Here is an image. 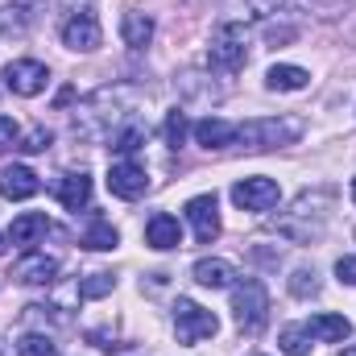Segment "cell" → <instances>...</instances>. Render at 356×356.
Wrapping results in <instances>:
<instances>
[{
	"label": "cell",
	"instance_id": "cell-35",
	"mask_svg": "<svg viewBox=\"0 0 356 356\" xmlns=\"http://www.w3.org/2000/svg\"><path fill=\"white\" fill-rule=\"evenodd\" d=\"M353 199H356V178H353Z\"/></svg>",
	"mask_w": 356,
	"mask_h": 356
},
{
	"label": "cell",
	"instance_id": "cell-3",
	"mask_svg": "<svg viewBox=\"0 0 356 356\" xmlns=\"http://www.w3.org/2000/svg\"><path fill=\"white\" fill-rule=\"evenodd\" d=\"M302 120L298 116H257V120H245L236 124V141L249 149V154H266V149H282V145H294L302 137Z\"/></svg>",
	"mask_w": 356,
	"mask_h": 356
},
{
	"label": "cell",
	"instance_id": "cell-9",
	"mask_svg": "<svg viewBox=\"0 0 356 356\" xmlns=\"http://www.w3.org/2000/svg\"><path fill=\"white\" fill-rule=\"evenodd\" d=\"M58 257H50V253H38V249H29V253H21L13 269H8V277L13 282H21V286H50L54 277H58Z\"/></svg>",
	"mask_w": 356,
	"mask_h": 356
},
{
	"label": "cell",
	"instance_id": "cell-23",
	"mask_svg": "<svg viewBox=\"0 0 356 356\" xmlns=\"http://www.w3.org/2000/svg\"><path fill=\"white\" fill-rule=\"evenodd\" d=\"M277 348H282L286 356H311V332L298 327V323H290V327H282Z\"/></svg>",
	"mask_w": 356,
	"mask_h": 356
},
{
	"label": "cell",
	"instance_id": "cell-10",
	"mask_svg": "<svg viewBox=\"0 0 356 356\" xmlns=\"http://www.w3.org/2000/svg\"><path fill=\"white\" fill-rule=\"evenodd\" d=\"M50 83V71L38 63V58H17V63H8L4 67V88L13 91V95H38V91H46Z\"/></svg>",
	"mask_w": 356,
	"mask_h": 356
},
{
	"label": "cell",
	"instance_id": "cell-30",
	"mask_svg": "<svg viewBox=\"0 0 356 356\" xmlns=\"http://www.w3.org/2000/svg\"><path fill=\"white\" fill-rule=\"evenodd\" d=\"M21 149H25V154H46V149H50V133H46V129H33V133L21 141Z\"/></svg>",
	"mask_w": 356,
	"mask_h": 356
},
{
	"label": "cell",
	"instance_id": "cell-13",
	"mask_svg": "<svg viewBox=\"0 0 356 356\" xmlns=\"http://www.w3.org/2000/svg\"><path fill=\"white\" fill-rule=\"evenodd\" d=\"M191 277L199 282V286H207V290H228V286H236V266L232 261H224V257H199L195 269H191Z\"/></svg>",
	"mask_w": 356,
	"mask_h": 356
},
{
	"label": "cell",
	"instance_id": "cell-6",
	"mask_svg": "<svg viewBox=\"0 0 356 356\" xmlns=\"http://www.w3.org/2000/svg\"><path fill=\"white\" fill-rule=\"evenodd\" d=\"M220 332V319L207 311V307H199L195 298H178L175 302V336L178 344H199V340H211Z\"/></svg>",
	"mask_w": 356,
	"mask_h": 356
},
{
	"label": "cell",
	"instance_id": "cell-21",
	"mask_svg": "<svg viewBox=\"0 0 356 356\" xmlns=\"http://www.w3.org/2000/svg\"><path fill=\"white\" fill-rule=\"evenodd\" d=\"M83 249H91V253H108V249H116L120 245V232L112 228V220H104V216H91L88 232H83V241H79Z\"/></svg>",
	"mask_w": 356,
	"mask_h": 356
},
{
	"label": "cell",
	"instance_id": "cell-34",
	"mask_svg": "<svg viewBox=\"0 0 356 356\" xmlns=\"http://www.w3.org/2000/svg\"><path fill=\"white\" fill-rule=\"evenodd\" d=\"M344 356H356V344H353V348H344Z\"/></svg>",
	"mask_w": 356,
	"mask_h": 356
},
{
	"label": "cell",
	"instance_id": "cell-27",
	"mask_svg": "<svg viewBox=\"0 0 356 356\" xmlns=\"http://www.w3.org/2000/svg\"><path fill=\"white\" fill-rule=\"evenodd\" d=\"M17 356H58V344L42 332H29V336L17 340Z\"/></svg>",
	"mask_w": 356,
	"mask_h": 356
},
{
	"label": "cell",
	"instance_id": "cell-18",
	"mask_svg": "<svg viewBox=\"0 0 356 356\" xmlns=\"http://www.w3.org/2000/svg\"><path fill=\"white\" fill-rule=\"evenodd\" d=\"M38 186H42V182H38V175H33L29 166H8V170H0V195L13 199V203L38 195Z\"/></svg>",
	"mask_w": 356,
	"mask_h": 356
},
{
	"label": "cell",
	"instance_id": "cell-7",
	"mask_svg": "<svg viewBox=\"0 0 356 356\" xmlns=\"http://www.w3.org/2000/svg\"><path fill=\"white\" fill-rule=\"evenodd\" d=\"M58 33H63V46H67V50H83V54L99 50V42H104V29H99V21H95L91 8H75V13L63 21Z\"/></svg>",
	"mask_w": 356,
	"mask_h": 356
},
{
	"label": "cell",
	"instance_id": "cell-33",
	"mask_svg": "<svg viewBox=\"0 0 356 356\" xmlns=\"http://www.w3.org/2000/svg\"><path fill=\"white\" fill-rule=\"evenodd\" d=\"M294 38V29H269V42H290Z\"/></svg>",
	"mask_w": 356,
	"mask_h": 356
},
{
	"label": "cell",
	"instance_id": "cell-25",
	"mask_svg": "<svg viewBox=\"0 0 356 356\" xmlns=\"http://www.w3.org/2000/svg\"><path fill=\"white\" fill-rule=\"evenodd\" d=\"M290 294L294 298H315L319 294V273H315V266H298L290 273Z\"/></svg>",
	"mask_w": 356,
	"mask_h": 356
},
{
	"label": "cell",
	"instance_id": "cell-11",
	"mask_svg": "<svg viewBox=\"0 0 356 356\" xmlns=\"http://www.w3.org/2000/svg\"><path fill=\"white\" fill-rule=\"evenodd\" d=\"M108 191L116 195V199H141L145 191H149V175H145V166L141 162H133V158H120V162H112V170H108Z\"/></svg>",
	"mask_w": 356,
	"mask_h": 356
},
{
	"label": "cell",
	"instance_id": "cell-28",
	"mask_svg": "<svg viewBox=\"0 0 356 356\" xmlns=\"http://www.w3.org/2000/svg\"><path fill=\"white\" fill-rule=\"evenodd\" d=\"M141 145H145V129H137V124H133V129H124L120 137H112V149H116L120 158H133Z\"/></svg>",
	"mask_w": 356,
	"mask_h": 356
},
{
	"label": "cell",
	"instance_id": "cell-8",
	"mask_svg": "<svg viewBox=\"0 0 356 356\" xmlns=\"http://www.w3.org/2000/svg\"><path fill=\"white\" fill-rule=\"evenodd\" d=\"M277 199H282V191H277V182L266 178V175L241 178V182L232 186V203H236L241 211H269V207H277Z\"/></svg>",
	"mask_w": 356,
	"mask_h": 356
},
{
	"label": "cell",
	"instance_id": "cell-1",
	"mask_svg": "<svg viewBox=\"0 0 356 356\" xmlns=\"http://www.w3.org/2000/svg\"><path fill=\"white\" fill-rule=\"evenodd\" d=\"M332 203H336L332 191H302L290 203V211L277 220V232L286 241H294V245H315L323 236L327 220H332Z\"/></svg>",
	"mask_w": 356,
	"mask_h": 356
},
{
	"label": "cell",
	"instance_id": "cell-31",
	"mask_svg": "<svg viewBox=\"0 0 356 356\" xmlns=\"http://www.w3.org/2000/svg\"><path fill=\"white\" fill-rule=\"evenodd\" d=\"M277 8H286V0H249V17H269Z\"/></svg>",
	"mask_w": 356,
	"mask_h": 356
},
{
	"label": "cell",
	"instance_id": "cell-17",
	"mask_svg": "<svg viewBox=\"0 0 356 356\" xmlns=\"http://www.w3.org/2000/svg\"><path fill=\"white\" fill-rule=\"evenodd\" d=\"M50 232H54V224L46 220V211H21V216L13 220V228H8V241L21 245V249H29V245H38V241L50 236Z\"/></svg>",
	"mask_w": 356,
	"mask_h": 356
},
{
	"label": "cell",
	"instance_id": "cell-16",
	"mask_svg": "<svg viewBox=\"0 0 356 356\" xmlns=\"http://www.w3.org/2000/svg\"><path fill=\"white\" fill-rule=\"evenodd\" d=\"M145 245L158 249V253H170V249L182 245V228H178V220L170 211H154V216H149V224H145Z\"/></svg>",
	"mask_w": 356,
	"mask_h": 356
},
{
	"label": "cell",
	"instance_id": "cell-36",
	"mask_svg": "<svg viewBox=\"0 0 356 356\" xmlns=\"http://www.w3.org/2000/svg\"><path fill=\"white\" fill-rule=\"evenodd\" d=\"M0 249H4V245H0Z\"/></svg>",
	"mask_w": 356,
	"mask_h": 356
},
{
	"label": "cell",
	"instance_id": "cell-19",
	"mask_svg": "<svg viewBox=\"0 0 356 356\" xmlns=\"http://www.w3.org/2000/svg\"><path fill=\"white\" fill-rule=\"evenodd\" d=\"M302 327L311 332V340H323V344H344L353 336V323L344 315H311Z\"/></svg>",
	"mask_w": 356,
	"mask_h": 356
},
{
	"label": "cell",
	"instance_id": "cell-24",
	"mask_svg": "<svg viewBox=\"0 0 356 356\" xmlns=\"http://www.w3.org/2000/svg\"><path fill=\"white\" fill-rule=\"evenodd\" d=\"M112 290H116V273H108V269H95L79 282V298H104Z\"/></svg>",
	"mask_w": 356,
	"mask_h": 356
},
{
	"label": "cell",
	"instance_id": "cell-12",
	"mask_svg": "<svg viewBox=\"0 0 356 356\" xmlns=\"http://www.w3.org/2000/svg\"><path fill=\"white\" fill-rule=\"evenodd\" d=\"M186 220L195 228V241L199 245H211L220 236V203H216V195H195L186 203Z\"/></svg>",
	"mask_w": 356,
	"mask_h": 356
},
{
	"label": "cell",
	"instance_id": "cell-5",
	"mask_svg": "<svg viewBox=\"0 0 356 356\" xmlns=\"http://www.w3.org/2000/svg\"><path fill=\"white\" fill-rule=\"evenodd\" d=\"M245 63H249V50H245V29H241V21H224V25L211 33V46H207V67H211V71H220V75H236Z\"/></svg>",
	"mask_w": 356,
	"mask_h": 356
},
{
	"label": "cell",
	"instance_id": "cell-15",
	"mask_svg": "<svg viewBox=\"0 0 356 356\" xmlns=\"http://www.w3.org/2000/svg\"><path fill=\"white\" fill-rule=\"evenodd\" d=\"M54 199L67 207V211H83L91 203V178L83 170H67V175L54 182Z\"/></svg>",
	"mask_w": 356,
	"mask_h": 356
},
{
	"label": "cell",
	"instance_id": "cell-22",
	"mask_svg": "<svg viewBox=\"0 0 356 356\" xmlns=\"http://www.w3.org/2000/svg\"><path fill=\"white\" fill-rule=\"evenodd\" d=\"M307 83H311V75H307L302 67H290V63H277V67L266 71V88L269 91H302Z\"/></svg>",
	"mask_w": 356,
	"mask_h": 356
},
{
	"label": "cell",
	"instance_id": "cell-20",
	"mask_svg": "<svg viewBox=\"0 0 356 356\" xmlns=\"http://www.w3.org/2000/svg\"><path fill=\"white\" fill-rule=\"evenodd\" d=\"M120 38H124V46H133V50H145L149 42H154V17L149 13H124L120 17Z\"/></svg>",
	"mask_w": 356,
	"mask_h": 356
},
{
	"label": "cell",
	"instance_id": "cell-2",
	"mask_svg": "<svg viewBox=\"0 0 356 356\" xmlns=\"http://www.w3.org/2000/svg\"><path fill=\"white\" fill-rule=\"evenodd\" d=\"M124 99H129L124 88H99L88 104H83V112L75 116V137L104 141V137L116 129V120H124Z\"/></svg>",
	"mask_w": 356,
	"mask_h": 356
},
{
	"label": "cell",
	"instance_id": "cell-29",
	"mask_svg": "<svg viewBox=\"0 0 356 356\" xmlns=\"http://www.w3.org/2000/svg\"><path fill=\"white\" fill-rule=\"evenodd\" d=\"M17 141H21V124L13 116H0V154H8Z\"/></svg>",
	"mask_w": 356,
	"mask_h": 356
},
{
	"label": "cell",
	"instance_id": "cell-32",
	"mask_svg": "<svg viewBox=\"0 0 356 356\" xmlns=\"http://www.w3.org/2000/svg\"><path fill=\"white\" fill-rule=\"evenodd\" d=\"M336 277H340L344 286H356V257H340V261H336Z\"/></svg>",
	"mask_w": 356,
	"mask_h": 356
},
{
	"label": "cell",
	"instance_id": "cell-26",
	"mask_svg": "<svg viewBox=\"0 0 356 356\" xmlns=\"http://www.w3.org/2000/svg\"><path fill=\"white\" fill-rule=\"evenodd\" d=\"M186 133H191V120H186V112L182 108H170L166 112V124H162V137H166V145L178 149L182 141H186Z\"/></svg>",
	"mask_w": 356,
	"mask_h": 356
},
{
	"label": "cell",
	"instance_id": "cell-4",
	"mask_svg": "<svg viewBox=\"0 0 356 356\" xmlns=\"http://www.w3.org/2000/svg\"><path fill=\"white\" fill-rule=\"evenodd\" d=\"M232 315H236V327L257 336L269 323V290L257 277H241L232 286Z\"/></svg>",
	"mask_w": 356,
	"mask_h": 356
},
{
	"label": "cell",
	"instance_id": "cell-14",
	"mask_svg": "<svg viewBox=\"0 0 356 356\" xmlns=\"http://www.w3.org/2000/svg\"><path fill=\"white\" fill-rule=\"evenodd\" d=\"M191 133H195V141H199L203 149L236 145V124H232V120H224V116H203V120H195V124H191Z\"/></svg>",
	"mask_w": 356,
	"mask_h": 356
}]
</instances>
